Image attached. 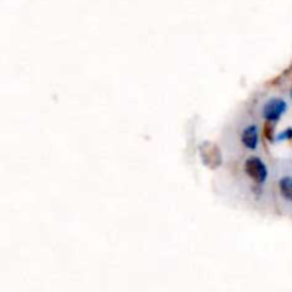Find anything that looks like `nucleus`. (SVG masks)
<instances>
[{
  "instance_id": "nucleus-6",
  "label": "nucleus",
  "mask_w": 292,
  "mask_h": 292,
  "mask_svg": "<svg viewBox=\"0 0 292 292\" xmlns=\"http://www.w3.org/2000/svg\"><path fill=\"white\" fill-rule=\"evenodd\" d=\"M292 138V129H287L284 132H281L277 135V141H285V140H291Z\"/></svg>"
},
{
  "instance_id": "nucleus-5",
  "label": "nucleus",
  "mask_w": 292,
  "mask_h": 292,
  "mask_svg": "<svg viewBox=\"0 0 292 292\" xmlns=\"http://www.w3.org/2000/svg\"><path fill=\"white\" fill-rule=\"evenodd\" d=\"M279 192L284 197V200L292 203V175H285L279 180L278 183Z\"/></svg>"
},
{
  "instance_id": "nucleus-4",
  "label": "nucleus",
  "mask_w": 292,
  "mask_h": 292,
  "mask_svg": "<svg viewBox=\"0 0 292 292\" xmlns=\"http://www.w3.org/2000/svg\"><path fill=\"white\" fill-rule=\"evenodd\" d=\"M241 143L249 150H255L260 144V130L255 124L247 126L241 134Z\"/></svg>"
},
{
  "instance_id": "nucleus-3",
  "label": "nucleus",
  "mask_w": 292,
  "mask_h": 292,
  "mask_svg": "<svg viewBox=\"0 0 292 292\" xmlns=\"http://www.w3.org/2000/svg\"><path fill=\"white\" fill-rule=\"evenodd\" d=\"M200 156H201L203 162L210 168H217L222 162L221 151H219L218 147L212 143H203L200 147Z\"/></svg>"
},
{
  "instance_id": "nucleus-7",
  "label": "nucleus",
  "mask_w": 292,
  "mask_h": 292,
  "mask_svg": "<svg viewBox=\"0 0 292 292\" xmlns=\"http://www.w3.org/2000/svg\"><path fill=\"white\" fill-rule=\"evenodd\" d=\"M291 97H292V90H291Z\"/></svg>"
},
{
  "instance_id": "nucleus-1",
  "label": "nucleus",
  "mask_w": 292,
  "mask_h": 292,
  "mask_svg": "<svg viewBox=\"0 0 292 292\" xmlns=\"http://www.w3.org/2000/svg\"><path fill=\"white\" fill-rule=\"evenodd\" d=\"M245 173L251 180H254L257 184H264L268 178V168L266 164L260 157H248L244 164Z\"/></svg>"
},
{
  "instance_id": "nucleus-2",
  "label": "nucleus",
  "mask_w": 292,
  "mask_h": 292,
  "mask_svg": "<svg viewBox=\"0 0 292 292\" xmlns=\"http://www.w3.org/2000/svg\"><path fill=\"white\" fill-rule=\"evenodd\" d=\"M287 108H288V104H287L285 100H282V99H269L263 106L261 114H263L265 121L275 123L285 114Z\"/></svg>"
}]
</instances>
